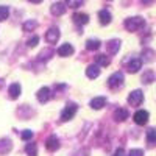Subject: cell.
<instances>
[{"instance_id":"9","label":"cell","mask_w":156,"mask_h":156,"mask_svg":"<svg viewBox=\"0 0 156 156\" xmlns=\"http://www.w3.org/2000/svg\"><path fill=\"white\" fill-rule=\"evenodd\" d=\"M66 9H67V6L64 5V3H61V2L53 3V5H51V8H50V11H51V14H53V16H62L64 12H66Z\"/></svg>"},{"instance_id":"15","label":"cell","mask_w":156,"mask_h":156,"mask_svg":"<svg viewBox=\"0 0 156 156\" xmlns=\"http://www.w3.org/2000/svg\"><path fill=\"white\" fill-rule=\"evenodd\" d=\"M20 92H22V87H20V84L19 83H12L11 86H9V89H8V94H9V98H17L19 95H20Z\"/></svg>"},{"instance_id":"23","label":"cell","mask_w":156,"mask_h":156,"mask_svg":"<svg viewBox=\"0 0 156 156\" xmlns=\"http://www.w3.org/2000/svg\"><path fill=\"white\" fill-rule=\"evenodd\" d=\"M25 153H27L28 156H37V145L36 144H27Z\"/></svg>"},{"instance_id":"22","label":"cell","mask_w":156,"mask_h":156,"mask_svg":"<svg viewBox=\"0 0 156 156\" xmlns=\"http://www.w3.org/2000/svg\"><path fill=\"white\" fill-rule=\"evenodd\" d=\"M100 41L98 39H89V41L86 42V48L87 50H90V51H94V50H98L100 48Z\"/></svg>"},{"instance_id":"33","label":"cell","mask_w":156,"mask_h":156,"mask_svg":"<svg viewBox=\"0 0 156 156\" xmlns=\"http://www.w3.org/2000/svg\"><path fill=\"white\" fill-rule=\"evenodd\" d=\"M112 156H125V151L122 150V148H117L115 151H114V154Z\"/></svg>"},{"instance_id":"20","label":"cell","mask_w":156,"mask_h":156,"mask_svg":"<svg viewBox=\"0 0 156 156\" xmlns=\"http://www.w3.org/2000/svg\"><path fill=\"white\" fill-rule=\"evenodd\" d=\"M154 80H156V73H154L153 70H147L144 75H142V83H145V84L153 83Z\"/></svg>"},{"instance_id":"19","label":"cell","mask_w":156,"mask_h":156,"mask_svg":"<svg viewBox=\"0 0 156 156\" xmlns=\"http://www.w3.org/2000/svg\"><path fill=\"white\" fill-rule=\"evenodd\" d=\"M12 144L9 139H0V154H6L8 151H11Z\"/></svg>"},{"instance_id":"32","label":"cell","mask_w":156,"mask_h":156,"mask_svg":"<svg viewBox=\"0 0 156 156\" xmlns=\"http://www.w3.org/2000/svg\"><path fill=\"white\" fill-rule=\"evenodd\" d=\"M144 55H145V61H151L153 59V56H154V51H151V50H145L144 51Z\"/></svg>"},{"instance_id":"13","label":"cell","mask_w":156,"mask_h":156,"mask_svg":"<svg viewBox=\"0 0 156 156\" xmlns=\"http://www.w3.org/2000/svg\"><path fill=\"white\" fill-rule=\"evenodd\" d=\"M128 115H129V114H128V111H126L125 108H119V109L114 111V115H112V117H114L115 122H123V120L128 119Z\"/></svg>"},{"instance_id":"16","label":"cell","mask_w":156,"mask_h":156,"mask_svg":"<svg viewBox=\"0 0 156 156\" xmlns=\"http://www.w3.org/2000/svg\"><path fill=\"white\" fill-rule=\"evenodd\" d=\"M58 55H59V56H62V58L73 55V47H72L70 44H62V45L58 48Z\"/></svg>"},{"instance_id":"26","label":"cell","mask_w":156,"mask_h":156,"mask_svg":"<svg viewBox=\"0 0 156 156\" xmlns=\"http://www.w3.org/2000/svg\"><path fill=\"white\" fill-rule=\"evenodd\" d=\"M84 3V0H67V2H66V5L69 6V8H78V6H81Z\"/></svg>"},{"instance_id":"27","label":"cell","mask_w":156,"mask_h":156,"mask_svg":"<svg viewBox=\"0 0 156 156\" xmlns=\"http://www.w3.org/2000/svg\"><path fill=\"white\" fill-rule=\"evenodd\" d=\"M8 16H9V9H8V6H0V20H6L8 19Z\"/></svg>"},{"instance_id":"6","label":"cell","mask_w":156,"mask_h":156,"mask_svg":"<svg viewBox=\"0 0 156 156\" xmlns=\"http://www.w3.org/2000/svg\"><path fill=\"white\" fill-rule=\"evenodd\" d=\"M45 148L48 151H56L59 148V139L53 134V136H50L47 140H45Z\"/></svg>"},{"instance_id":"25","label":"cell","mask_w":156,"mask_h":156,"mask_svg":"<svg viewBox=\"0 0 156 156\" xmlns=\"http://www.w3.org/2000/svg\"><path fill=\"white\" fill-rule=\"evenodd\" d=\"M147 140L150 144H156V128H150L147 131Z\"/></svg>"},{"instance_id":"21","label":"cell","mask_w":156,"mask_h":156,"mask_svg":"<svg viewBox=\"0 0 156 156\" xmlns=\"http://www.w3.org/2000/svg\"><path fill=\"white\" fill-rule=\"evenodd\" d=\"M109 62H111V59H109L106 55H98V56L95 58V64H98L100 67H106V66H109Z\"/></svg>"},{"instance_id":"7","label":"cell","mask_w":156,"mask_h":156,"mask_svg":"<svg viewBox=\"0 0 156 156\" xmlns=\"http://www.w3.org/2000/svg\"><path fill=\"white\" fill-rule=\"evenodd\" d=\"M36 97H37V101H39V103H47V101L50 100V89H48L47 86L41 87V89L37 90Z\"/></svg>"},{"instance_id":"4","label":"cell","mask_w":156,"mask_h":156,"mask_svg":"<svg viewBox=\"0 0 156 156\" xmlns=\"http://www.w3.org/2000/svg\"><path fill=\"white\" fill-rule=\"evenodd\" d=\"M142 100H144V94H142V90H139V89L133 90V92L128 95V103L131 106H139L142 103Z\"/></svg>"},{"instance_id":"31","label":"cell","mask_w":156,"mask_h":156,"mask_svg":"<svg viewBox=\"0 0 156 156\" xmlns=\"http://www.w3.org/2000/svg\"><path fill=\"white\" fill-rule=\"evenodd\" d=\"M48 55H53V51H51V50H44V51H41V55H39V59H48L50 56Z\"/></svg>"},{"instance_id":"2","label":"cell","mask_w":156,"mask_h":156,"mask_svg":"<svg viewBox=\"0 0 156 156\" xmlns=\"http://www.w3.org/2000/svg\"><path fill=\"white\" fill-rule=\"evenodd\" d=\"M76 111H78V105H76V103H73V101H69L67 105H66V108H64L62 112H61V120L62 122L72 120L73 115L76 114Z\"/></svg>"},{"instance_id":"14","label":"cell","mask_w":156,"mask_h":156,"mask_svg":"<svg viewBox=\"0 0 156 156\" xmlns=\"http://www.w3.org/2000/svg\"><path fill=\"white\" fill-rule=\"evenodd\" d=\"M106 105V97H94L90 100V108L92 109H101Z\"/></svg>"},{"instance_id":"29","label":"cell","mask_w":156,"mask_h":156,"mask_svg":"<svg viewBox=\"0 0 156 156\" xmlns=\"http://www.w3.org/2000/svg\"><path fill=\"white\" fill-rule=\"evenodd\" d=\"M37 42H39V37H37V36H33L31 39H28V42H27V47L33 48V47H36V45H37Z\"/></svg>"},{"instance_id":"5","label":"cell","mask_w":156,"mask_h":156,"mask_svg":"<svg viewBox=\"0 0 156 156\" xmlns=\"http://www.w3.org/2000/svg\"><path fill=\"white\" fill-rule=\"evenodd\" d=\"M148 117H150V114H148L147 111H144V109H139L137 112H134L133 119H134V122H136L137 125H145V123L148 122Z\"/></svg>"},{"instance_id":"3","label":"cell","mask_w":156,"mask_h":156,"mask_svg":"<svg viewBox=\"0 0 156 156\" xmlns=\"http://www.w3.org/2000/svg\"><path fill=\"white\" fill-rule=\"evenodd\" d=\"M123 73L122 72H114L109 78H108V86L111 87V89H119V87H122L123 86Z\"/></svg>"},{"instance_id":"1","label":"cell","mask_w":156,"mask_h":156,"mask_svg":"<svg viewBox=\"0 0 156 156\" xmlns=\"http://www.w3.org/2000/svg\"><path fill=\"white\" fill-rule=\"evenodd\" d=\"M123 25H125V28H126L128 31H136V30H139V28L144 27V25H145V20L142 19L140 16H136V17H128V19H125Z\"/></svg>"},{"instance_id":"30","label":"cell","mask_w":156,"mask_h":156,"mask_svg":"<svg viewBox=\"0 0 156 156\" xmlns=\"http://www.w3.org/2000/svg\"><path fill=\"white\" fill-rule=\"evenodd\" d=\"M128 156H144V150H140V148H133V150H129Z\"/></svg>"},{"instance_id":"18","label":"cell","mask_w":156,"mask_h":156,"mask_svg":"<svg viewBox=\"0 0 156 156\" xmlns=\"http://www.w3.org/2000/svg\"><path fill=\"white\" fill-rule=\"evenodd\" d=\"M98 19H100V23H101V25H108V23L111 22L112 16H111V12H109V11L101 9V11L98 12Z\"/></svg>"},{"instance_id":"10","label":"cell","mask_w":156,"mask_h":156,"mask_svg":"<svg viewBox=\"0 0 156 156\" xmlns=\"http://www.w3.org/2000/svg\"><path fill=\"white\" fill-rule=\"evenodd\" d=\"M120 41L119 39H111V41L106 44V50H108V53H111V55H115L117 51H119V48H120Z\"/></svg>"},{"instance_id":"28","label":"cell","mask_w":156,"mask_h":156,"mask_svg":"<svg viewBox=\"0 0 156 156\" xmlns=\"http://www.w3.org/2000/svg\"><path fill=\"white\" fill-rule=\"evenodd\" d=\"M33 136H34V133L31 131V129H23L22 134H20V137H22L23 140H31Z\"/></svg>"},{"instance_id":"12","label":"cell","mask_w":156,"mask_h":156,"mask_svg":"<svg viewBox=\"0 0 156 156\" xmlns=\"http://www.w3.org/2000/svg\"><path fill=\"white\" fill-rule=\"evenodd\" d=\"M140 67H142V59H139V58H134V59H131V61L128 62V72L129 73L139 72Z\"/></svg>"},{"instance_id":"34","label":"cell","mask_w":156,"mask_h":156,"mask_svg":"<svg viewBox=\"0 0 156 156\" xmlns=\"http://www.w3.org/2000/svg\"><path fill=\"white\" fill-rule=\"evenodd\" d=\"M30 2H31V3H41L42 0H30Z\"/></svg>"},{"instance_id":"35","label":"cell","mask_w":156,"mask_h":156,"mask_svg":"<svg viewBox=\"0 0 156 156\" xmlns=\"http://www.w3.org/2000/svg\"><path fill=\"white\" fill-rule=\"evenodd\" d=\"M142 2H144V3H147V5H148V3H151V2H153V0H142Z\"/></svg>"},{"instance_id":"11","label":"cell","mask_w":156,"mask_h":156,"mask_svg":"<svg viewBox=\"0 0 156 156\" xmlns=\"http://www.w3.org/2000/svg\"><path fill=\"white\" fill-rule=\"evenodd\" d=\"M98 67H100L98 64H90V66H87V69H86V75H87V78H90V80L97 78V76L100 75V69H98Z\"/></svg>"},{"instance_id":"24","label":"cell","mask_w":156,"mask_h":156,"mask_svg":"<svg viewBox=\"0 0 156 156\" xmlns=\"http://www.w3.org/2000/svg\"><path fill=\"white\" fill-rule=\"evenodd\" d=\"M36 27H37V22L36 20H27V22L23 23L22 28H23V31H33Z\"/></svg>"},{"instance_id":"17","label":"cell","mask_w":156,"mask_h":156,"mask_svg":"<svg viewBox=\"0 0 156 156\" xmlns=\"http://www.w3.org/2000/svg\"><path fill=\"white\" fill-rule=\"evenodd\" d=\"M73 22L78 25H86L89 22V16L84 14V12H75L73 14Z\"/></svg>"},{"instance_id":"8","label":"cell","mask_w":156,"mask_h":156,"mask_svg":"<svg viewBox=\"0 0 156 156\" xmlns=\"http://www.w3.org/2000/svg\"><path fill=\"white\" fill-rule=\"evenodd\" d=\"M59 39V30L58 28H50L45 33V41L50 44H56V41Z\"/></svg>"}]
</instances>
